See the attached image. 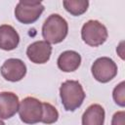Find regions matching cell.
I'll return each mask as SVG.
<instances>
[{
    "mask_svg": "<svg viewBox=\"0 0 125 125\" xmlns=\"http://www.w3.org/2000/svg\"><path fill=\"white\" fill-rule=\"evenodd\" d=\"M60 96L65 110L74 111L83 104L85 92L78 81L66 80L60 87Z\"/></svg>",
    "mask_w": 125,
    "mask_h": 125,
    "instance_id": "6da1fadb",
    "label": "cell"
},
{
    "mask_svg": "<svg viewBox=\"0 0 125 125\" xmlns=\"http://www.w3.org/2000/svg\"><path fill=\"white\" fill-rule=\"evenodd\" d=\"M68 24L66 21L58 14L50 15L43 23L42 35L49 44H58L67 35Z\"/></svg>",
    "mask_w": 125,
    "mask_h": 125,
    "instance_id": "7a4b0ae2",
    "label": "cell"
},
{
    "mask_svg": "<svg viewBox=\"0 0 125 125\" xmlns=\"http://www.w3.org/2000/svg\"><path fill=\"white\" fill-rule=\"evenodd\" d=\"M107 29L99 21L90 20L85 22L81 29V37L83 41L91 46L98 47L104 44L107 39Z\"/></svg>",
    "mask_w": 125,
    "mask_h": 125,
    "instance_id": "3957f363",
    "label": "cell"
},
{
    "mask_svg": "<svg viewBox=\"0 0 125 125\" xmlns=\"http://www.w3.org/2000/svg\"><path fill=\"white\" fill-rule=\"evenodd\" d=\"M44 11V6L38 1H20L15 8V17L24 24L36 21Z\"/></svg>",
    "mask_w": 125,
    "mask_h": 125,
    "instance_id": "277c9868",
    "label": "cell"
},
{
    "mask_svg": "<svg viewBox=\"0 0 125 125\" xmlns=\"http://www.w3.org/2000/svg\"><path fill=\"white\" fill-rule=\"evenodd\" d=\"M21 120L25 124H35L41 122L42 103L33 97L24 98L19 106Z\"/></svg>",
    "mask_w": 125,
    "mask_h": 125,
    "instance_id": "5b68a950",
    "label": "cell"
},
{
    "mask_svg": "<svg viewBox=\"0 0 125 125\" xmlns=\"http://www.w3.org/2000/svg\"><path fill=\"white\" fill-rule=\"evenodd\" d=\"M94 78L101 83H107L112 80L117 74L116 63L107 57L97 59L91 67Z\"/></svg>",
    "mask_w": 125,
    "mask_h": 125,
    "instance_id": "8992f818",
    "label": "cell"
},
{
    "mask_svg": "<svg viewBox=\"0 0 125 125\" xmlns=\"http://www.w3.org/2000/svg\"><path fill=\"white\" fill-rule=\"evenodd\" d=\"M1 75L8 81L17 82L26 74V65L20 59H8L0 68Z\"/></svg>",
    "mask_w": 125,
    "mask_h": 125,
    "instance_id": "52a82bcc",
    "label": "cell"
},
{
    "mask_svg": "<svg viewBox=\"0 0 125 125\" xmlns=\"http://www.w3.org/2000/svg\"><path fill=\"white\" fill-rule=\"evenodd\" d=\"M52 54V46L43 40L31 43L26 49V55L29 61L34 63H45L49 61Z\"/></svg>",
    "mask_w": 125,
    "mask_h": 125,
    "instance_id": "ba28073f",
    "label": "cell"
},
{
    "mask_svg": "<svg viewBox=\"0 0 125 125\" xmlns=\"http://www.w3.org/2000/svg\"><path fill=\"white\" fill-rule=\"evenodd\" d=\"M19 97L12 92L0 93V118L9 119L19 111Z\"/></svg>",
    "mask_w": 125,
    "mask_h": 125,
    "instance_id": "9c48e42d",
    "label": "cell"
},
{
    "mask_svg": "<svg viewBox=\"0 0 125 125\" xmlns=\"http://www.w3.org/2000/svg\"><path fill=\"white\" fill-rule=\"evenodd\" d=\"M20 42L19 33L9 24L0 25V49L11 51L18 47Z\"/></svg>",
    "mask_w": 125,
    "mask_h": 125,
    "instance_id": "30bf717a",
    "label": "cell"
},
{
    "mask_svg": "<svg viewBox=\"0 0 125 125\" xmlns=\"http://www.w3.org/2000/svg\"><path fill=\"white\" fill-rule=\"evenodd\" d=\"M57 63L61 70L64 72H71L80 66L81 56L75 51H64L59 56Z\"/></svg>",
    "mask_w": 125,
    "mask_h": 125,
    "instance_id": "8fae6325",
    "label": "cell"
},
{
    "mask_svg": "<svg viewBox=\"0 0 125 125\" xmlns=\"http://www.w3.org/2000/svg\"><path fill=\"white\" fill-rule=\"evenodd\" d=\"M104 109L101 104H93L82 115V125H104Z\"/></svg>",
    "mask_w": 125,
    "mask_h": 125,
    "instance_id": "7c38bea8",
    "label": "cell"
},
{
    "mask_svg": "<svg viewBox=\"0 0 125 125\" xmlns=\"http://www.w3.org/2000/svg\"><path fill=\"white\" fill-rule=\"evenodd\" d=\"M64 9L73 16H80L84 14L89 6L87 0H64L62 2Z\"/></svg>",
    "mask_w": 125,
    "mask_h": 125,
    "instance_id": "4fadbf2b",
    "label": "cell"
},
{
    "mask_svg": "<svg viewBox=\"0 0 125 125\" xmlns=\"http://www.w3.org/2000/svg\"><path fill=\"white\" fill-rule=\"evenodd\" d=\"M59 118V112L51 104L42 103V118L41 122L44 124H53Z\"/></svg>",
    "mask_w": 125,
    "mask_h": 125,
    "instance_id": "5bb4252c",
    "label": "cell"
},
{
    "mask_svg": "<svg viewBox=\"0 0 125 125\" xmlns=\"http://www.w3.org/2000/svg\"><path fill=\"white\" fill-rule=\"evenodd\" d=\"M112 97H113L114 102H115L118 105L124 106V104H125V98H124V82H121L119 85H117V86L114 88Z\"/></svg>",
    "mask_w": 125,
    "mask_h": 125,
    "instance_id": "9a60e30c",
    "label": "cell"
},
{
    "mask_svg": "<svg viewBox=\"0 0 125 125\" xmlns=\"http://www.w3.org/2000/svg\"><path fill=\"white\" fill-rule=\"evenodd\" d=\"M111 125H124V111L114 113L111 120Z\"/></svg>",
    "mask_w": 125,
    "mask_h": 125,
    "instance_id": "2e32d148",
    "label": "cell"
},
{
    "mask_svg": "<svg viewBox=\"0 0 125 125\" xmlns=\"http://www.w3.org/2000/svg\"><path fill=\"white\" fill-rule=\"evenodd\" d=\"M0 125H5V123H4V122H3L1 119H0Z\"/></svg>",
    "mask_w": 125,
    "mask_h": 125,
    "instance_id": "e0dca14e",
    "label": "cell"
}]
</instances>
